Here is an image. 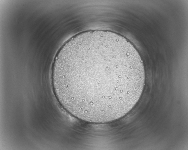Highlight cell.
<instances>
[{
    "label": "cell",
    "mask_w": 188,
    "mask_h": 150,
    "mask_svg": "<svg viewBox=\"0 0 188 150\" xmlns=\"http://www.w3.org/2000/svg\"><path fill=\"white\" fill-rule=\"evenodd\" d=\"M51 79L61 105L88 122L116 120L133 108L142 95L145 73L133 45L107 31L82 34L63 45L53 64Z\"/></svg>",
    "instance_id": "cell-1"
}]
</instances>
